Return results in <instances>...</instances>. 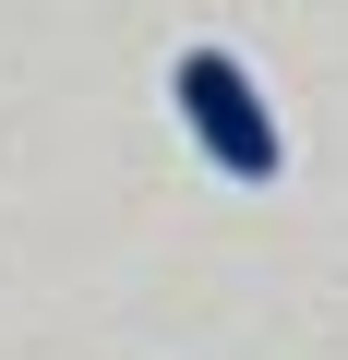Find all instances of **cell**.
<instances>
[{
  "label": "cell",
  "mask_w": 348,
  "mask_h": 360,
  "mask_svg": "<svg viewBox=\"0 0 348 360\" xmlns=\"http://www.w3.org/2000/svg\"><path fill=\"white\" fill-rule=\"evenodd\" d=\"M168 96H181V132L217 156V180H240V193H264V180L288 168V144H276V108H264V84L228 60V49H181V72H168Z\"/></svg>",
  "instance_id": "cell-1"
}]
</instances>
